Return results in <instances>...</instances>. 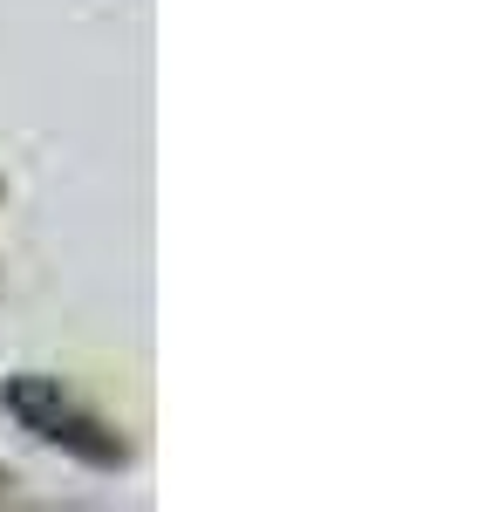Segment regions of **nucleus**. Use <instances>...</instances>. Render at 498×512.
<instances>
[{
  "label": "nucleus",
  "instance_id": "f257e3e1",
  "mask_svg": "<svg viewBox=\"0 0 498 512\" xmlns=\"http://www.w3.org/2000/svg\"><path fill=\"white\" fill-rule=\"evenodd\" d=\"M0 410H7L28 437L55 444L62 458H76V465H89V472H123V465H130L123 437H116L96 410H82L55 376H7V383H0Z\"/></svg>",
  "mask_w": 498,
  "mask_h": 512
}]
</instances>
